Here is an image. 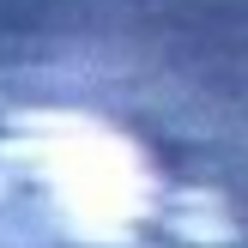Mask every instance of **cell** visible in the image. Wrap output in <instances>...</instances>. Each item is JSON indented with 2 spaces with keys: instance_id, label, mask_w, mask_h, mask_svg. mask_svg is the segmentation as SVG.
Instances as JSON below:
<instances>
[{
  "instance_id": "1",
  "label": "cell",
  "mask_w": 248,
  "mask_h": 248,
  "mask_svg": "<svg viewBox=\"0 0 248 248\" xmlns=\"http://www.w3.org/2000/svg\"><path fill=\"white\" fill-rule=\"evenodd\" d=\"M48 248H242L218 182L97 115H31L0 133V212Z\"/></svg>"
}]
</instances>
